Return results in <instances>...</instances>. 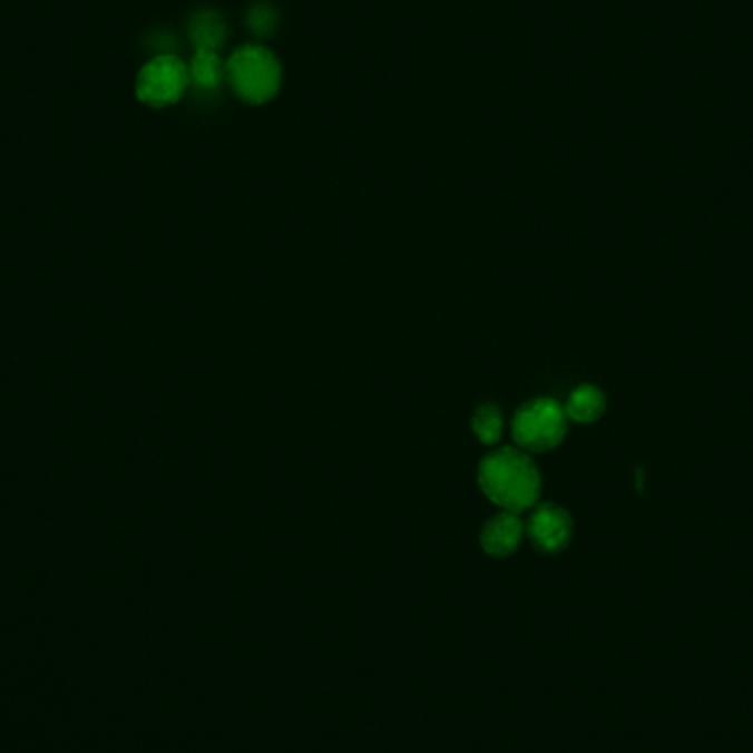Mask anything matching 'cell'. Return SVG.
<instances>
[{
    "label": "cell",
    "mask_w": 753,
    "mask_h": 753,
    "mask_svg": "<svg viewBox=\"0 0 753 753\" xmlns=\"http://www.w3.org/2000/svg\"><path fill=\"white\" fill-rule=\"evenodd\" d=\"M478 485L493 505L511 514L534 507L542 489L540 471L534 461L514 448H502L482 459Z\"/></svg>",
    "instance_id": "1"
},
{
    "label": "cell",
    "mask_w": 753,
    "mask_h": 753,
    "mask_svg": "<svg viewBox=\"0 0 753 753\" xmlns=\"http://www.w3.org/2000/svg\"><path fill=\"white\" fill-rule=\"evenodd\" d=\"M565 408L554 399H534L525 403L514 421L511 434L527 452H547L558 448L566 437Z\"/></svg>",
    "instance_id": "2"
},
{
    "label": "cell",
    "mask_w": 753,
    "mask_h": 753,
    "mask_svg": "<svg viewBox=\"0 0 753 753\" xmlns=\"http://www.w3.org/2000/svg\"><path fill=\"white\" fill-rule=\"evenodd\" d=\"M229 80L238 95L250 104H265L281 87L278 60L261 47L238 49L227 65Z\"/></svg>",
    "instance_id": "3"
},
{
    "label": "cell",
    "mask_w": 753,
    "mask_h": 753,
    "mask_svg": "<svg viewBox=\"0 0 753 753\" xmlns=\"http://www.w3.org/2000/svg\"><path fill=\"white\" fill-rule=\"evenodd\" d=\"M188 69L175 56H159L148 62L137 78V97L150 106L177 101L188 87Z\"/></svg>",
    "instance_id": "4"
},
{
    "label": "cell",
    "mask_w": 753,
    "mask_h": 753,
    "mask_svg": "<svg viewBox=\"0 0 753 753\" xmlns=\"http://www.w3.org/2000/svg\"><path fill=\"white\" fill-rule=\"evenodd\" d=\"M527 531L538 549H542L545 554H560L570 542L573 520L563 507L542 505L531 516Z\"/></svg>",
    "instance_id": "5"
},
{
    "label": "cell",
    "mask_w": 753,
    "mask_h": 753,
    "mask_svg": "<svg viewBox=\"0 0 753 753\" xmlns=\"http://www.w3.org/2000/svg\"><path fill=\"white\" fill-rule=\"evenodd\" d=\"M525 534V525L518 518V514L511 511H502L498 516H493L480 534V545L482 549L493 556V558H502L516 551V547L520 545Z\"/></svg>",
    "instance_id": "6"
},
{
    "label": "cell",
    "mask_w": 753,
    "mask_h": 753,
    "mask_svg": "<svg viewBox=\"0 0 753 753\" xmlns=\"http://www.w3.org/2000/svg\"><path fill=\"white\" fill-rule=\"evenodd\" d=\"M606 410V397L597 385L584 383L575 388L566 401V417L577 423H593Z\"/></svg>",
    "instance_id": "7"
},
{
    "label": "cell",
    "mask_w": 753,
    "mask_h": 753,
    "mask_svg": "<svg viewBox=\"0 0 753 753\" xmlns=\"http://www.w3.org/2000/svg\"><path fill=\"white\" fill-rule=\"evenodd\" d=\"M223 33H225V25L221 16L203 11L192 18L189 36L198 51H214L223 42Z\"/></svg>",
    "instance_id": "8"
},
{
    "label": "cell",
    "mask_w": 753,
    "mask_h": 753,
    "mask_svg": "<svg viewBox=\"0 0 753 753\" xmlns=\"http://www.w3.org/2000/svg\"><path fill=\"white\" fill-rule=\"evenodd\" d=\"M471 430L478 437L480 443L485 446H493L500 441L502 437V414L496 405L485 403L476 410L473 419H471Z\"/></svg>",
    "instance_id": "9"
},
{
    "label": "cell",
    "mask_w": 753,
    "mask_h": 753,
    "mask_svg": "<svg viewBox=\"0 0 753 753\" xmlns=\"http://www.w3.org/2000/svg\"><path fill=\"white\" fill-rule=\"evenodd\" d=\"M221 74L223 65L214 51H196L189 67V76L198 87L214 89L221 82Z\"/></svg>",
    "instance_id": "10"
},
{
    "label": "cell",
    "mask_w": 753,
    "mask_h": 753,
    "mask_svg": "<svg viewBox=\"0 0 753 753\" xmlns=\"http://www.w3.org/2000/svg\"><path fill=\"white\" fill-rule=\"evenodd\" d=\"M247 22H250V29L256 31L258 36H267L274 31L276 27V16L272 11V7L267 4H256L250 16H247Z\"/></svg>",
    "instance_id": "11"
}]
</instances>
